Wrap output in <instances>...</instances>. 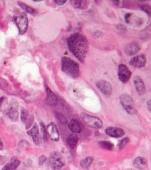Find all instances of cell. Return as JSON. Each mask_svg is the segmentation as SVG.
Instances as JSON below:
<instances>
[{"label":"cell","instance_id":"6da1fadb","mask_svg":"<svg viewBox=\"0 0 151 170\" xmlns=\"http://www.w3.org/2000/svg\"><path fill=\"white\" fill-rule=\"evenodd\" d=\"M67 44L73 55L80 62L84 63L89 49L87 38L81 33H74L68 38Z\"/></svg>","mask_w":151,"mask_h":170},{"label":"cell","instance_id":"7a4b0ae2","mask_svg":"<svg viewBox=\"0 0 151 170\" xmlns=\"http://www.w3.org/2000/svg\"><path fill=\"white\" fill-rule=\"evenodd\" d=\"M62 70L73 78H77L80 73L79 64L68 57H63L61 61Z\"/></svg>","mask_w":151,"mask_h":170},{"label":"cell","instance_id":"3957f363","mask_svg":"<svg viewBox=\"0 0 151 170\" xmlns=\"http://www.w3.org/2000/svg\"><path fill=\"white\" fill-rule=\"evenodd\" d=\"M120 101L123 109L130 114L134 115L137 111L134 104V101L131 96L128 94H123L120 96Z\"/></svg>","mask_w":151,"mask_h":170},{"label":"cell","instance_id":"277c9868","mask_svg":"<svg viewBox=\"0 0 151 170\" xmlns=\"http://www.w3.org/2000/svg\"><path fill=\"white\" fill-rule=\"evenodd\" d=\"M80 117L84 122L91 128L99 129L103 127L102 121L97 117L91 116L84 112L80 114Z\"/></svg>","mask_w":151,"mask_h":170},{"label":"cell","instance_id":"5b68a950","mask_svg":"<svg viewBox=\"0 0 151 170\" xmlns=\"http://www.w3.org/2000/svg\"><path fill=\"white\" fill-rule=\"evenodd\" d=\"M15 21L19 30V35H24L28 29V21L27 15L25 12H22L20 15L15 17Z\"/></svg>","mask_w":151,"mask_h":170},{"label":"cell","instance_id":"8992f818","mask_svg":"<svg viewBox=\"0 0 151 170\" xmlns=\"http://www.w3.org/2000/svg\"><path fill=\"white\" fill-rule=\"evenodd\" d=\"M51 167L54 170L62 168L65 165V160L63 156L58 152H53L50 156Z\"/></svg>","mask_w":151,"mask_h":170},{"label":"cell","instance_id":"52a82bcc","mask_svg":"<svg viewBox=\"0 0 151 170\" xmlns=\"http://www.w3.org/2000/svg\"><path fill=\"white\" fill-rule=\"evenodd\" d=\"M132 75L131 72L125 64H120L118 68V76L119 80L123 83H126Z\"/></svg>","mask_w":151,"mask_h":170},{"label":"cell","instance_id":"ba28073f","mask_svg":"<svg viewBox=\"0 0 151 170\" xmlns=\"http://www.w3.org/2000/svg\"><path fill=\"white\" fill-rule=\"evenodd\" d=\"M46 131L47 136L51 141L57 142L59 140V133L58 129L54 122L50 123L46 127Z\"/></svg>","mask_w":151,"mask_h":170},{"label":"cell","instance_id":"9c48e42d","mask_svg":"<svg viewBox=\"0 0 151 170\" xmlns=\"http://www.w3.org/2000/svg\"><path fill=\"white\" fill-rule=\"evenodd\" d=\"M97 88L101 91V93L105 96L109 97L111 96L112 93V85L105 80H100L96 84Z\"/></svg>","mask_w":151,"mask_h":170},{"label":"cell","instance_id":"30bf717a","mask_svg":"<svg viewBox=\"0 0 151 170\" xmlns=\"http://www.w3.org/2000/svg\"><path fill=\"white\" fill-rule=\"evenodd\" d=\"M27 134L31 136L34 144L37 145H39L41 142L42 139L39 131V128L36 123H34L32 128L27 131Z\"/></svg>","mask_w":151,"mask_h":170},{"label":"cell","instance_id":"8fae6325","mask_svg":"<svg viewBox=\"0 0 151 170\" xmlns=\"http://www.w3.org/2000/svg\"><path fill=\"white\" fill-rule=\"evenodd\" d=\"M146 63V59L144 55H138L134 57L130 61V64L134 67L141 68L145 66Z\"/></svg>","mask_w":151,"mask_h":170},{"label":"cell","instance_id":"7c38bea8","mask_svg":"<svg viewBox=\"0 0 151 170\" xmlns=\"http://www.w3.org/2000/svg\"><path fill=\"white\" fill-rule=\"evenodd\" d=\"M105 133L107 135L115 138H121L125 135V131L122 129L113 127L107 128L105 130Z\"/></svg>","mask_w":151,"mask_h":170},{"label":"cell","instance_id":"4fadbf2b","mask_svg":"<svg viewBox=\"0 0 151 170\" xmlns=\"http://www.w3.org/2000/svg\"><path fill=\"white\" fill-rule=\"evenodd\" d=\"M140 46L136 42L127 44L124 48V52L128 56H132L136 54L140 50Z\"/></svg>","mask_w":151,"mask_h":170},{"label":"cell","instance_id":"5bb4252c","mask_svg":"<svg viewBox=\"0 0 151 170\" xmlns=\"http://www.w3.org/2000/svg\"><path fill=\"white\" fill-rule=\"evenodd\" d=\"M45 90L47 93L46 103L51 106H54L57 104V97L55 94L50 90L48 86H45Z\"/></svg>","mask_w":151,"mask_h":170},{"label":"cell","instance_id":"9a60e30c","mask_svg":"<svg viewBox=\"0 0 151 170\" xmlns=\"http://www.w3.org/2000/svg\"><path fill=\"white\" fill-rule=\"evenodd\" d=\"M21 119L22 122H24L26 128H29L32 124L33 121V116L32 114H29L28 111L25 110H22L21 112Z\"/></svg>","mask_w":151,"mask_h":170},{"label":"cell","instance_id":"2e32d148","mask_svg":"<svg viewBox=\"0 0 151 170\" xmlns=\"http://www.w3.org/2000/svg\"><path fill=\"white\" fill-rule=\"evenodd\" d=\"M134 84L137 91L139 94H143L145 91V85L140 76H136L134 78Z\"/></svg>","mask_w":151,"mask_h":170},{"label":"cell","instance_id":"e0dca14e","mask_svg":"<svg viewBox=\"0 0 151 170\" xmlns=\"http://www.w3.org/2000/svg\"><path fill=\"white\" fill-rule=\"evenodd\" d=\"M148 165L147 161L143 157H137L133 161V165L139 170H145Z\"/></svg>","mask_w":151,"mask_h":170},{"label":"cell","instance_id":"ac0fdd59","mask_svg":"<svg viewBox=\"0 0 151 170\" xmlns=\"http://www.w3.org/2000/svg\"><path fill=\"white\" fill-rule=\"evenodd\" d=\"M20 161L16 158H12L10 162L7 164L2 170H14L18 167L20 164Z\"/></svg>","mask_w":151,"mask_h":170},{"label":"cell","instance_id":"d6986e66","mask_svg":"<svg viewBox=\"0 0 151 170\" xmlns=\"http://www.w3.org/2000/svg\"><path fill=\"white\" fill-rule=\"evenodd\" d=\"M68 127L74 133H79L81 131V127L76 120L72 119L68 124Z\"/></svg>","mask_w":151,"mask_h":170},{"label":"cell","instance_id":"ffe728a7","mask_svg":"<svg viewBox=\"0 0 151 170\" xmlns=\"http://www.w3.org/2000/svg\"><path fill=\"white\" fill-rule=\"evenodd\" d=\"M18 4L22 9H23L25 12H27L28 13H30L33 15H35L38 13V11L35 8L27 5L26 4H25L22 2L19 1V2H18Z\"/></svg>","mask_w":151,"mask_h":170},{"label":"cell","instance_id":"44dd1931","mask_svg":"<svg viewBox=\"0 0 151 170\" xmlns=\"http://www.w3.org/2000/svg\"><path fill=\"white\" fill-rule=\"evenodd\" d=\"M79 142V138L76 134L69 135L67 138V142L71 148H74Z\"/></svg>","mask_w":151,"mask_h":170},{"label":"cell","instance_id":"7402d4cb","mask_svg":"<svg viewBox=\"0 0 151 170\" xmlns=\"http://www.w3.org/2000/svg\"><path fill=\"white\" fill-rule=\"evenodd\" d=\"M8 116L12 121H17V120L18 119L19 113L18 110L16 107L13 106L10 107L8 111Z\"/></svg>","mask_w":151,"mask_h":170},{"label":"cell","instance_id":"603a6c76","mask_svg":"<svg viewBox=\"0 0 151 170\" xmlns=\"http://www.w3.org/2000/svg\"><path fill=\"white\" fill-rule=\"evenodd\" d=\"M93 161V158L91 156H88L80 161V165L82 167L84 168H87L91 165Z\"/></svg>","mask_w":151,"mask_h":170},{"label":"cell","instance_id":"cb8c5ba5","mask_svg":"<svg viewBox=\"0 0 151 170\" xmlns=\"http://www.w3.org/2000/svg\"><path fill=\"white\" fill-rule=\"evenodd\" d=\"M99 145L103 149L110 150V151L113 150L114 148V145L109 141H101L99 142Z\"/></svg>","mask_w":151,"mask_h":170},{"label":"cell","instance_id":"d4e9b609","mask_svg":"<svg viewBox=\"0 0 151 170\" xmlns=\"http://www.w3.org/2000/svg\"><path fill=\"white\" fill-rule=\"evenodd\" d=\"M54 115L56 118L60 122V123L64 125L67 124V119L62 113L57 111H54Z\"/></svg>","mask_w":151,"mask_h":170},{"label":"cell","instance_id":"484cf974","mask_svg":"<svg viewBox=\"0 0 151 170\" xmlns=\"http://www.w3.org/2000/svg\"><path fill=\"white\" fill-rule=\"evenodd\" d=\"M87 4V2L85 1H80V0H77V1H71V4L76 8H81L83 6Z\"/></svg>","mask_w":151,"mask_h":170},{"label":"cell","instance_id":"4316f807","mask_svg":"<svg viewBox=\"0 0 151 170\" xmlns=\"http://www.w3.org/2000/svg\"><path fill=\"white\" fill-rule=\"evenodd\" d=\"M130 142V139L129 138H125L121 141L119 144V148L120 150H122L123 148H125Z\"/></svg>","mask_w":151,"mask_h":170},{"label":"cell","instance_id":"83f0119b","mask_svg":"<svg viewBox=\"0 0 151 170\" xmlns=\"http://www.w3.org/2000/svg\"><path fill=\"white\" fill-rule=\"evenodd\" d=\"M40 125H41V131H42V133L43 139L45 141H46L48 139V136H47V131H46V127L45 126L44 124L42 122H41Z\"/></svg>","mask_w":151,"mask_h":170},{"label":"cell","instance_id":"f1b7e54d","mask_svg":"<svg viewBox=\"0 0 151 170\" xmlns=\"http://www.w3.org/2000/svg\"><path fill=\"white\" fill-rule=\"evenodd\" d=\"M140 8L142 10L145 11L149 15H151V7L149 5H147V4L142 5H140Z\"/></svg>","mask_w":151,"mask_h":170},{"label":"cell","instance_id":"f546056e","mask_svg":"<svg viewBox=\"0 0 151 170\" xmlns=\"http://www.w3.org/2000/svg\"><path fill=\"white\" fill-rule=\"evenodd\" d=\"M47 158L45 157V155H42L39 157V164L40 165H42L44 164V163L45 162Z\"/></svg>","mask_w":151,"mask_h":170},{"label":"cell","instance_id":"4dcf8cb0","mask_svg":"<svg viewBox=\"0 0 151 170\" xmlns=\"http://www.w3.org/2000/svg\"><path fill=\"white\" fill-rule=\"evenodd\" d=\"M54 2L59 5H62L64 4L67 2V1H65V0H55V1H54Z\"/></svg>","mask_w":151,"mask_h":170},{"label":"cell","instance_id":"1f68e13d","mask_svg":"<svg viewBox=\"0 0 151 170\" xmlns=\"http://www.w3.org/2000/svg\"><path fill=\"white\" fill-rule=\"evenodd\" d=\"M151 100H149V101H148V110H149V111H151Z\"/></svg>","mask_w":151,"mask_h":170},{"label":"cell","instance_id":"d6a6232c","mask_svg":"<svg viewBox=\"0 0 151 170\" xmlns=\"http://www.w3.org/2000/svg\"><path fill=\"white\" fill-rule=\"evenodd\" d=\"M3 147H4V145H3L2 142V141L0 139V150H2L3 148Z\"/></svg>","mask_w":151,"mask_h":170},{"label":"cell","instance_id":"836d02e7","mask_svg":"<svg viewBox=\"0 0 151 170\" xmlns=\"http://www.w3.org/2000/svg\"><path fill=\"white\" fill-rule=\"evenodd\" d=\"M113 2L114 4L117 5H118L120 4V1H113Z\"/></svg>","mask_w":151,"mask_h":170},{"label":"cell","instance_id":"e575fe53","mask_svg":"<svg viewBox=\"0 0 151 170\" xmlns=\"http://www.w3.org/2000/svg\"><path fill=\"white\" fill-rule=\"evenodd\" d=\"M4 97H0V107H1V104H2V102L4 100Z\"/></svg>","mask_w":151,"mask_h":170},{"label":"cell","instance_id":"d590c367","mask_svg":"<svg viewBox=\"0 0 151 170\" xmlns=\"http://www.w3.org/2000/svg\"><path fill=\"white\" fill-rule=\"evenodd\" d=\"M132 170V169H130V170Z\"/></svg>","mask_w":151,"mask_h":170},{"label":"cell","instance_id":"8d00e7d4","mask_svg":"<svg viewBox=\"0 0 151 170\" xmlns=\"http://www.w3.org/2000/svg\"><path fill=\"white\" fill-rule=\"evenodd\" d=\"M1 156H0V159H1Z\"/></svg>","mask_w":151,"mask_h":170}]
</instances>
